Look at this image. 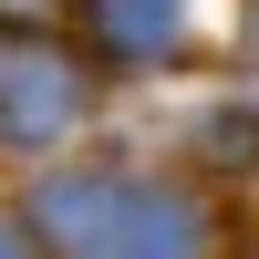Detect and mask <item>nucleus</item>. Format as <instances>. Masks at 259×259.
Listing matches in <instances>:
<instances>
[{"label":"nucleus","instance_id":"nucleus-1","mask_svg":"<svg viewBox=\"0 0 259 259\" xmlns=\"http://www.w3.org/2000/svg\"><path fill=\"white\" fill-rule=\"evenodd\" d=\"M31 239L52 259H207V207L177 197V187L52 177L31 197Z\"/></svg>","mask_w":259,"mask_h":259},{"label":"nucleus","instance_id":"nucleus-2","mask_svg":"<svg viewBox=\"0 0 259 259\" xmlns=\"http://www.w3.org/2000/svg\"><path fill=\"white\" fill-rule=\"evenodd\" d=\"M73 114H83V73L41 31H0V135L11 145H52Z\"/></svg>","mask_w":259,"mask_h":259},{"label":"nucleus","instance_id":"nucleus-3","mask_svg":"<svg viewBox=\"0 0 259 259\" xmlns=\"http://www.w3.org/2000/svg\"><path fill=\"white\" fill-rule=\"evenodd\" d=\"M83 31H94V52H104V62L156 73V62H177L187 11H177V0H83Z\"/></svg>","mask_w":259,"mask_h":259},{"label":"nucleus","instance_id":"nucleus-4","mask_svg":"<svg viewBox=\"0 0 259 259\" xmlns=\"http://www.w3.org/2000/svg\"><path fill=\"white\" fill-rule=\"evenodd\" d=\"M52 21V0H0V31H41Z\"/></svg>","mask_w":259,"mask_h":259},{"label":"nucleus","instance_id":"nucleus-5","mask_svg":"<svg viewBox=\"0 0 259 259\" xmlns=\"http://www.w3.org/2000/svg\"><path fill=\"white\" fill-rule=\"evenodd\" d=\"M0 259H41V239H31L21 218H0Z\"/></svg>","mask_w":259,"mask_h":259},{"label":"nucleus","instance_id":"nucleus-6","mask_svg":"<svg viewBox=\"0 0 259 259\" xmlns=\"http://www.w3.org/2000/svg\"><path fill=\"white\" fill-rule=\"evenodd\" d=\"M239 52H249V83H259V0H249V41H239Z\"/></svg>","mask_w":259,"mask_h":259}]
</instances>
